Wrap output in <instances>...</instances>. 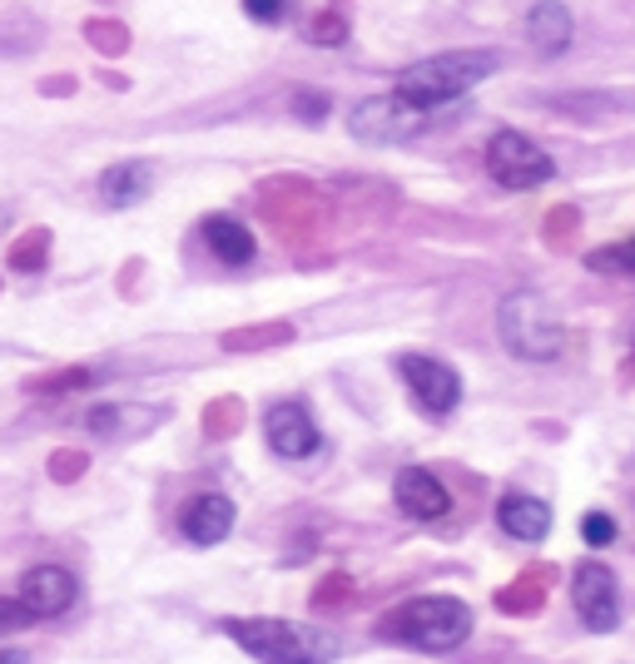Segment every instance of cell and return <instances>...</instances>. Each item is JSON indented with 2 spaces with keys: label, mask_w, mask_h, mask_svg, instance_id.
<instances>
[{
  "label": "cell",
  "mask_w": 635,
  "mask_h": 664,
  "mask_svg": "<svg viewBox=\"0 0 635 664\" xmlns=\"http://www.w3.org/2000/svg\"><path fill=\"white\" fill-rule=\"evenodd\" d=\"M496 70L492 50H447V56H432L422 66H407L397 74V100H407L412 110H437V104H452L457 94H467L472 84H482L486 74Z\"/></svg>",
  "instance_id": "7a4b0ae2"
},
{
  "label": "cell",
  "mask_w": 635,
  "mask_h": 664,
  "mask_svg": "<svg viewBox=\"0 0 635 664\" xmlns=\"http://www.w3.org/2000/svg\"><path fill=\"white\" fill-rule=\"evenodd\" d=\"M46 253H50V233L36 229L10 249V268H16V273H36V268H46Z\"/></svg>",
  "instance_id": "d6986e66"
},
{
  "label": "cell",
  "mask_w": 635,
  "mask_h": 664,
  "mask_svg": "<svg viewBox=\"0 0 635 664\" xmlns=\"http://www.w3.org/2000/svg\"><path fill=\"white\" fill-rule=\"evenodd\" d=\"M0 664H30V660L20 655V650H0Z\"/></svg>",
  "instance_id": "f1b7e54d"
},
{
  "label": "cell",
  "mask_w": 635,
  "mask_h": 664,
  "mask_svg": "<svg viewBox=\"0 0 635 664\" xmlns=\"http://www.w3.org/2000/svg\"><path fill=\"white\" fill-rule=\"evenodd\" d=\"M204 243H209V253H214L219 263H229V268H249L253 253H259L253 233L243 229L239 219H229V213H214V219H204Z\"/></svg>",
  "instance_id": "5bb4252c"
},
{
  "label": "cell",
  "mask_w": 635,
  "mask_h": 664,
  "mask_svg": "<svg viewBox=\"0 0 635 664\" xmlns=\"http://www.w3.org/2000/svg\"><path fill=\"white\" fill-rule=\"evenodd\" d=\"M293 114H299L303 124H323V114H327V94L299 90V94H293Z\"/></svg>",
  "instance_id": "cb8c5ba5"
},
{
  "label": "cell",
  "mask_w": 635,
  "mask_h": 664,
  "mask_svg": "<svg viewBox=\"0 0 635 664\" xmlns=\"http://www.w3.org/2000/svg\"><path fill=\"white\" fill-rule=\"evenodd\" d=\"M486 169H492V179L502 189H536L546 184V179L556 174L552 154H546L536 139H526L522 130H496L492 139H486Z\"/></svg>",
  "instance_id": "5b68a950"
},
{
  "label": "cell",
  "mask_w": 635,
  "mask_h": 664,
  "mask_svg": "<svg viewBox=\"0 0 635 664\" xmlns=\"http://www.w3.org/2000/svg\"><path fill=\"white\" fill-rule=\"evenodd\" d=\"M224 635L263 664H333L337 640L299 620H224Z\"/></svg>",
  "instance_id": "6da1fadb"
},
{
  "label": "cell",
  "mask_w": 635,
  "mask_h": 664,
  "mask_svg": "<svg viewBox=\"0 0 635 664\" xmlns=\"http://www.w3.org/2000/svg\"><path fill=\"white\" fill-rule=\"evenodd\" d=\"M179 531H184L189 545H219V541H229V531H234V501L219 496V491H204V496H194L184 506Z\"/></svg>",
  "instance_id": "7c38bea8"
},
{
  "label": "cell",
  "mask_w": 635,
  "mask_h": 664,
  "mask_svg": "<svg viewBox=\"0 0 635 664\" xmlns=\"http://www.w3.org/2000/svg\"><path fill=\"white\" fill-rule=\"evenodd\" d=\"M427 124V114L412 110L407 100H397V94H377V100H363L353 110V120H347V130H353L357 144H402V139H412Z\"/></svg>",
  "instance_id": "52a82bcc"
},
{
  "label": "cell",
  "mask_w": 635,
  "mask_h": 664,
  "mask_svg": "<svg viewBox=\"0 0 635 664\" xmlns=\"http://www.w3.org/2000/svg\"><path fill=\"white\" fill-rule=\"evenodd\" d=\"M144 194H150V164H140V159L110 164L100 174V199L110 203V209H130V203H140Z\"/></svg>",
  "instance_id": "2e32d148"
},
{
  "label": "cell",
  "mask_w": 635,
  "mask_h": 664,
  "mask_svg": "<svg viewBox=\"0 0 635 664\" xmlns=\"http://www.w3.org/2000/svg\"><path fill=\"white\" fill-rule=\"evenodd\" d=\"M263 436H269V446L283 462H303V456H313L323 446V432H318V422L303 402H273L263 412Z\"/></svg>",
  "instance_id": "ba28073f"
},
{
  "label": "cell",
  "mask_w": 635,
  "mask_h": 664,
  "mask_svg": "<svg viewBox=\"0 0 635 664\" xmlns=\"http://www.w3.org/2000/svg\"><path fill=\"white\" fill-rule=\"evenodd\" d=\"M397 368H402V378H407L412 398L422 402V412L447 416L452 406L462 402V378L447 368V362H437V358H417V352H407V358H397Z\"/></svg>",
  "instance_id": "9c48e42d"
},
{
  "label": "cell",
  "mask_w": 635,
  "mask_h": 664,
  "mask_svg": "<svg viewBox=\"0 0 635 664\" xmlns=\"http://www.w3.org/2000/svg\"><path fill=\"white\" fill-rule=\"evenodd\" d=\"M496 526H502L512 541H546V531H552V506L536 496H506L502 506H496Z\"/></svg>",
  "instance_id": "4fadbf2b"
},
{
  "label": "cell",
  "mask_w": 635,
  "mask_h": 664,
  "mask_svg": "<svg viewBox=\"0 0 635 664\" xmlns=\"http://www.w3.org/2000/svg\"><path fill=\"white\" fill-rule=\"evenodd\" d=\"M586 268H591V273H635V239L586 253Z\"/></svg>",
  "instance_id": "ffe728a7"
},
{
  "label": "cell",
  "mask_w": 635,
  "mask_h": 664,
  "mask_svg": "<svg viewBox=\"0 0 635 664\" xmlns=\"http://www.w3.org/2000/svg\"><path fill=\"white\" fill-rule=\"evenodd\" d=\"M293 332L283 328V323H273V328H249V332H229L224 338V348H279V342H289Z\"/></svg>",
  "instance_id": "44dd1931"
},
{
  "label": "cell",
  "mask_w": 635,
  "mask_h": 664,
  "mask_svg": "<svg viewBox=\"0 0 635 664\" xmlns=\"http://www.w3.org/2000/svg\"><path fill=\"white\" fill-rule=\"evenodd\" d=\"M393 501L402 516H412V521H442L452 511V491L427 466H402L393 481Z\"/></svg>",
  "instance_id": "8fae6325"
},
{
  "label": "cell",
  "mask_w": 635,
  "mask_h": 664,
  "mask_svg": "<svg viewBox=\"0 0 635 664\" xmlns=\"http://www.w3.org/2000/svg\"><path fill=\"white\" fill-rule=\"evenodd\" d=\"M581 535H586V545H611L621 535V526H616V516H606V511H586V516H581Z\"/></svg>",
  "instance_id": "7402d4cb"
},
{
  "label": "cell",
  "mask_w": 635,
  "mask_h": 664,
  "mask_svg": "<svg viewBox=\"0 0 635 664\" xmlns=\"http://www.w3.org/2000/svg\"><path fill=\"white\" fill-rule=\"evenodd\" d=\"M496 332H502L506 352L522 362H556L561 348H566V332H561L552 303L542 293H532V288H516V293L502 298Z\"/></svg>",
  "instance_id": "3957f363"
},
{
  "label": "cell",
  "mask_w": 635,
  "mask_h": 664,
  "mask_svg": "<svg viewBox=\"0 0 635 664\" xmlns=\"http://www.w3.org/2000/svg\"><path fill=\"white\" fill-rule=\"evenodd\" d=\"M84 40H90L100 56H124V50H130V30H124L120 20H90Z\"/></svg>",
  "instance_id": "ac0fdd59"
},
{
  "label": "cell",
  "mask_w": 635,
  "mask_h": 664,
  "mask_svg": "<svg viewBox=\"0 0 635 664\" xmlns=\"http://www.w3.org/2000/svg\"><path fill=\"white\" fill-rule=\"evenodd\" d=\"M84 426H90L94 436H110L114 426H120V412H114V406H90V412H84Z\"/></svg>",
  "instance_id": "484cf974"
},
{
  "label": "cell",
  "mask_w": 635,
  "mask_h": 664,
  "mask_svg": "<svg viewBox=\"0 0 635 664\" xmlns=\"http://www.w3.org/2000/svg\"><path fill=\"white\" fill-rule=\"evenodd\" d=\"M526 36H532V46L542 50V56H561V50L571 46V36H576L571 10L561 6V0H542V6H532V16H526Z\"/></svg>",
  "instance_id": "9a60e30c"
},
{
  "label": "cell",
  "mask_w": 635,
  "mask_h": 664,
  "mask_svg": "<svg viewBox=\"0 0 635 664\" xmlns=\"http://www.w3.org/2000/svg\"><path fill=\"white\" fill-rule=\"evenodd\" d=\"M6 219H10V213H6V209H0V229H6Z\"/></svg>",
  "instance_id": "f546056e"
},
{
  "label": "cell",
  "mask_w": 635,
  "mask_h": 664,
  "mask_svg": "<svg viewBox=\"0 0 635 664\" xmlns=\"http://www.w3.org/2000/svg\"><path fill=\"white\" fill-rule=\"evenodd\" d=\"M571 600H576L581 625L596 630V635H611L621 625V585L611 575V565L581 561L576 575H571Z\"/></svg>",
  "instance_id": "8992f818"
},
{
  "label": "cell",
  "mask_w": 635,
  "mask_h": 664,
  "mask_svg": "<svg viewBox=\"0 0 635 664\" xmlns=\"http://www.w3.org/2000/svg\"><path fill=\"white\" fill-rule=\"evenodd\" d=\"M20 605L30 610L36 620H50V615H65L70 605L80 600V581L65 571V565H30L20 575Z\"/></svg>",
  "instance_id": "30bf717a"
},
{
  "label": "cell",
  "mask_w": 635,
  "mask_h": 664,
  "mask_svg": "<svg viewBox=\"0 0 635 664\" xmlns=\"http://www.w3.org/2000/svg\"><path fill=\"white\" fill-rule=\"evenodd\" d=\"M309 40H313V46H343V40H347V10H343V0H327V6L309 20Z\"/></svg>",
  "instance_id": "e0dca14e"
},
{
  "label": "cell",
  "mask_w": 635,
  "mask_h": 664,
  "mask_svg": "<svg viewBox=\"0 0 635 664\" xmlns=\"http://www.w3.org/2000/svg\"><path fill=\"white\" fill-rule=\"evenodd\" d=\"M75 90V80H65V74H60V80H46V94H70Z\"/></svg>",
  "instance_id": "83f0119b"
},
{
  "label": "cell",
  "mask_w": 635,
  "mask_h": 664,
  "mask_svg": "<svg viewBox=\"0 0 635 664\" xmlns=\"http://www.w3.org/2000/svg\"><path fill=\"white\" fill-rule=\"evenodd\" d=\"M289 6H293V0H243V10H249L253 20H263V26H273V20H279Z\"/></svg>",
  "instance_id": "4316f807"
},
{
  "label": "cell",
  "mask_w": 635,
  "mask_h": 664,
  "mask_svg": "<svg viewBox=\"0 0 635 664\" xmlns=\"http://www.w3.org/2000/svg\"><path fill=\"white\" fill-rule=\"evenodd\" d=\"M100 378L94 368H75V372H56V378H40L36 392H75V388H90V382Z\"/></svg>",
  "instance_id": "603a6c76"
},
{
  "label": "cell",
  "mask_w": 635,
  "mask_h": 664,
  "mask_svg": "<svg viewBox=\"0 0 635 664\" xmlns=\"http://www.w3.org/2000/svg\"><path fill=\"white\" fill-rule=\"evenodd\" d=\"M30 620H36V615H30V610L20 605L16 595H0V635H10V630H26Z\"/></svg>",
  "instance_id": "d4e9b609"
},
{
  "label": "cell",
  "mask_w": 635,
  "mask_h": 664,
  "mask_svg": "<svg viewBox=\"0 0 635 664\" xmlns=\"http://www.w3.org/2000/svg\"><path fill=\"white\" fill-rule=\"evenodd\" d=\"M387 635L412 650H457L472 635V610L457 595H417L387 615Z\"/></svg>",
  "instance_id": "277c9868"
}]
</instances>
